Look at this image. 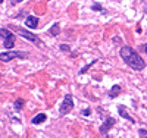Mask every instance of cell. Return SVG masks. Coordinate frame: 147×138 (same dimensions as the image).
Wrapping results in <instances>:
<instances>
[{
  "label": "cell",
  "mask_w": 147,
  "mask_h": 138,
  "mask_svg": "<svg viewBox=\"0 0 147 138\" xmlns=\"http://www.w3.org/2000/svg\"><path fill=\"white\" fill-rule=\"evenodd\" d=\"M90 113H91V109H85V110L81 112V115H82V116H90Z\"/></svg>",
  "instance_id": "obj_15"
},
{
  "label": "cell",
  "mask_w": 147,
  "mask_h": 138,
  "mask_svg": "<svg viewBox=\"0 0 147 138\" xmlns=\"http://www.w3.org/2000/svg\"><path fill=\"white\" fill-rule=\"evenodd\" d=\"M0 35H2L3 44H5L6 48H12L15 46V35L12 34L7 28H2V30H0Z\"/></svg>",
  "instance_id": "obj_3"
},
{
  "label": "cell",
  "mask_w": 147,
  "mask_h": 138,
  "mask_svg": "<svg viewBox=\"0 0 147 138\" xmlns=\"http://www.w3.org/2000/svg\"><path fill=\"white\" fill-rule=\"evenodd\" d=\"M119 115L124 118V119H127V120H129V122H132V123H136V119H134L129 113H128V110H127V107L125 106H119Z\"/></svg>",
  "instance_id": "obj_8"
},
{
  "label": "cell",
  "mask_w": 147,
  "mask_h": 138,
  "mask_svg": "<svg viewBox=\"0 0 147 138\" xmlns=\"http://www.w3.org/2000/svg\"><path fill=\"white\" fill-rule=\"evenodd\" d=\"M25 27L31 28V30H35L37 27H38V18L32 16V15H28L27 19H25Z\"/></svg>",
  "instance_id": "obj_7"
},
{
  "label": "cell",
  "mask_w": 147,
  "mask_h": 138,
  "mask_svg": "<svg viewBox=\"0 0 147 138\" xmlns=\"http://www.w3.org/2000/svg\"><path fill=\"white\" fill-rule=\"evenodd\" d=\"M119 94H121V85H113L112 88H110V91H109V97L110 98H115Z\"/></svg>",
  "instance_id": "obj_10"
},
{
  "label": "cell",
  "mask_w": 147,
  "mask_h": 138,
  "mask_svg": "<svg viewBox=\"0 0 147 138\" xmlns=\"http://www.w3.org/2000/svg\"><path fill=\"white\" fill-rule=\"evenodd\" d=\"M22 106H24V100H22V98H18L16 102H15V109H16V110H21Z\"/></svg>",
  "instance_id": "obj_12"
},
{
  "label": "cell",
  "mask_w": 147,
  "mask_h": 138,
  "mask_svg": "<svg viewBox=\"0 0 147 138\" xmlns=\"http://www.w3.org/2000/svg\"><path fill=\"white\" fill-rule=\"evenodd\" d=\"M143 48H144V52L147 53V44H144V46H143Z\"/></svg>",
  "instance_id": "obj_19"
},
{
  "label": "cell",
  "mask_w": 147,
  "mask_h": 138,
  "mask_svg": "<svg viewBox=\"0 0 147 138\" xmlns=\"http://www.w3.org/2000/svg\"><path fill=\"white\" fill-rule=\"evenodd\" d=\"M60 50H63V52H69V47L63 44V46H60Z\"/></svg>",
  "instance_id": "obj_17"
},
{
  "label": "cell",
  "mask_w": 147,
  "mask_h": 138,
  "mask_svg": "<svg viewBox=\"0 0 147 138\" xmlns=\"http://www.w3.org/2000/svg\"><path fill=\"white\" fill-rule=\"evenodd\" d=\"M27 57H28V53L27 52H19V50H16V52H6V53L0 55V60H2L3 63L10 62L13 59H27Z\"/></svg>",
  "instance_id": "obj_2"
},
{
  "label": "cell",
  "mask_w": 147,
  "mask_h": 138,
  "mask_svg": "<svg viewBox=\"0 0 147 138\" xmlns=\"http://www.w3.org/2000/svg\"><path fill=\"white\" fill-rule=\"evenodd\" d=\"M96 62H97V60H93V62H90V63H88V65H87V66H85V68H82V69H81V71H80V73H84V72H85V71H88V68H90V66H91V65H94V63H96Z\"/></svg>",
  "instance_id": "obj_14"
},
{
  "label": "cell",
  "mask_w": 147,
  "mask_h": 138,
  "mask_svg": "<svg viewBox=\"0 0 147 138\" xmlns=\"http://www.w3.org/2000/svg\"><path fill=\"white\" fill-rule=\"evenodd\" d=\"M72 109H74V97H72V94H66L59 112H60V115H68Z\"/></svg>",
  "instance_id": "obj_4"
},
{
  "label": "cell",
  "mask_w": 147,
  "mask_h": 138,
  "mask_svg": "<svg viewBox=\"0 0 147 138\" xmlns=\"http://www.w3.org/2000/svg\"><path fill=\"white\" fill-rule=\"evenodd\" d=\"M119 55H121L122 60H124L131 69H134V71H143V69L146 68L144 59H143L132 47H128V46L122 47L121 52H119Z\"/></svg>",
  "instance_id": "obj_1"
},
{
  "label": "cell",
  "mask_w": 147,
  "mask_h": 138,
  "mask_svg": "<svg viewBox=\"0 0 147 138\" xmlns=\"http://www.w3.org/2000/svg\"><path fill=\"white\" fill-rule=\"evenodd\" d=\"M0 3H3V0H0Z\"/></svg>",
  "instance_id": "obj_20"
},
{
  "label": "cell",
  "mask_w": 147,
  "mask_h": 138,
  "mask_svg": "<svg viewBox=\"0 0 147 138\" xmlns=\"http://www.w3.org/2000/svg\"><path fill=\"white\" fill-rule=\"evenodd\" d=\"M46 119H47V115L46 113H38V115H37V116H34L32 118V123L34 125H38V123H43V122H46Z\"/></svg>",
  "instance_id": "obj_9"
},
{
  "label": "cell",
  "mask_w": 147,
  "mask_h": 138,
  "mask_svg": "<svg viewBox=\"0 0 147 138\" xmlns=\"http://www.w3.org/2000/svg\"><path fill=\"white\" fill-rule=\"evenodd\" d=\"M21 2H24V0H12V3H13V5H16V3H21Z\"/></svg>",
  "instance_id": "obj_18"
},
{
  "label": "cell",
  "mask_w": 147,
  "mask_h": 138,
  "mask_svg": "<svg viewBox=\"0 0 147 138\" xmlns=\"http://www.w3.org/2000/svg\"><path fill=\"white\" fill-rule=\"evenodd\" d=\"M138 135H140V138H147V131L143 129V128H140L138 129Z\"/></svg>",
  "instance_id": "obj_13"
},
{
  "label": "cell",
  "mask_w": 147,
  "mask_h": 138,
  "mask_svg": "<svg viewBox=\"0 0 147 138\" xmlns=\"http://www.w3.org/2000/svg\"><path fill=\"white\" fill-rule=\"evenodd\" d=\"M15 31H16V32L21 35V37H24V38H27V40H30V41L37 43V46L41 44V41L38 40V37H37L35 34H32V32H27L25 30H21V28H15Z\"/></svg>",
  "instance_id": "obj_5"
},
{
  "label": "cell",
  "mask_w": 147,
  "mask_h": 138,
  "mask_svg": "<svg viewBox=\"0 0 147 138\" xmlns=\"http://www.w3.org/2000/svg\"><path fill=\"white\" fill-rule=\"evenodd\" d=\"M115 122H116V120H115L113 118H106L105 123L102 125V127H100V129H99V131H100V134L106 135V134L109 132V129H110V128H112L113 125H115Z\"/></svg>",
  "instance_id": "obj_6"
},
{
  "label": "cell",
  "mask_w": 147,
  "mask_h": 138,
  "mask_svg": "<svg viewBox=\"0 0 147 138\" xmlns=\"http://www.w3.org/2000/svg\"><path fill=\"white\" fill-rule=\"evenodd\" d=\"M93 10H103L102 5H93Z\"/></svg>",
  "instance_id": "obj_16"
},
{
  "label": "cell",
  "mask_w": 147,
  "mask_h": 138,
  "mask_svg": "<svg viewBox=\"0 0 147 138\" xmlns=\"http://www.w3.org/2000/svg\"><path fill=\"white\" fill-rule=\"evenodd\" d=\"M59 32H60V27H59V22H56V24H53L52 27H50V30H49V34H50L52 37H57Z\"/></svg>",
  "instance_id": "obj_11"
}]
</instances>
